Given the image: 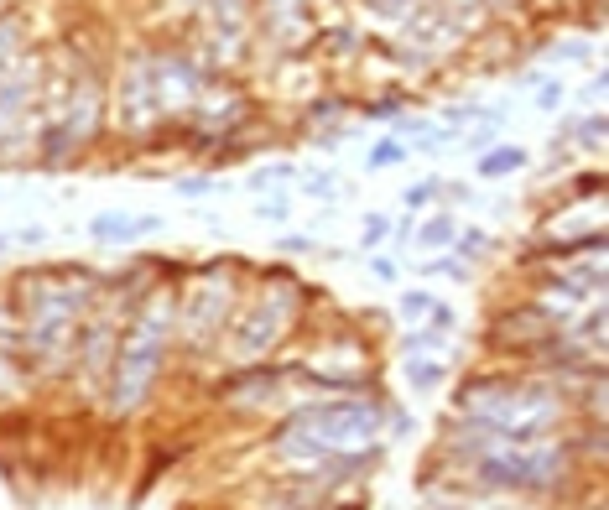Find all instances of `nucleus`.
I'll return each mask as SVG.
<instances>
[{"label": "nucleus", "mask_w": 609, "mask_h": 510, "mask_svg": "<svg viewBox=\"0 0 609 510\" xmlns=\"http://www.w3.org/2000/svg\"><path fill=\"white\" fill-rule=\"evenodd\" d=\"M516 167H521V151H516V146H505V151H495V157L479 162L484 177H505V172H516Z\"/></svg>", "instance_id": "obj_1"}, {"label": "nucleus", "mask_w": 609, "mask_h": 510, "mask_svg": "<svg viewBox=\"0 0 609 510\" xmlns=\"http://www.w3.org/2000/svg\"><path fill=\"white\" fill-rule=\"evenodd\" d=\"M453 229H458L453 219H433V224L422 229V240H427V245H442V240H453Z\"/></svg>", "instance_id": "obj_2"}, {"label": "nucleus", "mask_w": 609, "mask_h": 510, "mask_svg": "<svg viewBox=\"0 0 609 510\" xmlns=\"http://www.w3.org/2000/svg\"><path fill=\"white\" fill-rule=\"evenodd\" d=\"M412 385L417 391H433L438 385V364H412Z\"/></svg>", "instance_id": "obj_3"}, {"label": "nucleus", "mask_w": 609, "mask_h": 510, "mask_svg": "<svg viewBox=\"0 0 609 510\" xmlns=\"http://www.w3.org/2000/svg\"><path fill=\"white\" fill-rule=\"evenodd\" d=\"M401 307H406V313H427V292H406Z\"/></svg>", "instance_id": "obj_4"}, {"label": "nucleus", "mask_w": 609, "mask_h": 510, "mask_svg": "<svg viewBox=\"0 0 609 510\" xmlns=\"http://www.w3.org/2000/svg\"><path fill=\"white\" fill-rule=\"evenodd\" d=\"M396 157H401V146H391V141H385V146L375 151V167H385V162H396Z\"/></svg>", "instance_id": "obj_5"}]
</instances>
